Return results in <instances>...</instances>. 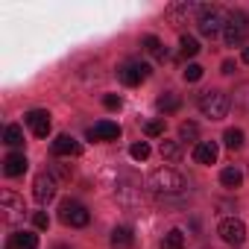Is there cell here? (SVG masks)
Segmentation results:
<instances>
[{
  "mask_svg": "<svg viewBox=\"0 0 249 249\" xmlns=\"http://www.w3.org/2000/svg\"><path fill=\"white\" fill-rule=\"evenodd\" d=\"M179 138H182V141H196V138H199V126H196L194 120H185L182 126H179ZM196 144H199V141H196Z\"/></svg>",
  "mask_w": 249,
  "mask_h": 249,
  "instance_id": "cell-24",
  "label": "cell"
},
{
  "mask_svg": "<svg viewBox=\"0 0 249 249\" xmlns=\"http://www.w3.org/2000/svg\"><path fill=\"white\" fill-rule=\"evenodd\" d=\"M220 182H223L226 188H240V182H243V173H240L237 167H226V170L220 173Z\"/></svg>",
  "mask_w": 249,
  "mask_h": 249,
  "instance_id": "cell-22",
  "label": "cell"
},
{
  "mask_svg": "<svg viewBox=\"0 0 249 249\" xmlns=\"http://www.w3.org/2000/svg\"><path fill=\"white\" fill-rule=\"evenodd\" d=\"M59 220H62L65 226H71V229H82V226L91 223V214H88V208H85L82 202L65 199V202L59 205Z\"/></svg>",
  "mask_w": 249,
  "mask_h": 249,
  "instance_id": "cell-5",
  "label": "cell"
},
{
  "mask_svg": "<svg viewBox=\"0 0 249 249\" xmlns=\"http://www.w3.org/2000/svg\"><path fill=\"white\" fill-rule=\"evenodd\" d=\"M3 144H9V147H21V144H24V129L15 126V123H9V126L3 129Z\"/></svg>",
  "mask_w": 249,
  "mask_h": 249,
  "instance_id": "cell-18",
  "label": "cell"
},
{
  "mask_svg": "<svg viewBox=\"0 0 249 249\" xmlns=\"http://www.w3.org/2000/svg\"><path fill=\"white\" fill-rule=\"evenodd\" d=\"M27 156L24 153H9L6 159H3V173L6 176H24V170H27Z\"/></svg>",
  "mask_w": 249,
  "mask_h": 249,
  "instance_id": "cell-16",
  "label": "cell"
},
{
  "mask_svg": "<svg viewBox=\"0 0 249 249\" xmlns=\"http://www.w3.org/2000/svg\"><path fill=\"white\" fill-rule=\"evenodd\" d=\"M129 153H132V159H135V161H147L153 150H150V144H147V141H141V144H135Z\"/></svg>",
  "mask_w": 249,
  "mask_h": 249,
  "instance_id": "cell-27",
  "label": "cell"
},
{
  "mask_svg": "<svg viewBox=\"0 0 249 249\" xmlns=\"http://www.w3.org/2000/svg\"><path fill=\"white\" fill-rule=\"evenodd\" d=\"M56 188H59V179H56L50 170H44V173H38L36 182H33V196H36L41 205H47V202L56 196Z\"/></svg>",
  "mask_w": 249,
  "mask_h": 249,
  "instance_id": "cell-8",
  "label": "cell"
},
{
  "mask_svg": "<svg viewBox=\"0 0 249 249\" xmlns=\"http://www.w3.org/2000/svg\"><path fill=\"white\" fill-rule=\"evenodd\" d=\"M161 159L164 161H179V156H182V147H179V141H161Z\"/></svg>",
  "mask_w": 249,
  "mask_h": 249,
  "instance_id": "cell-21",
  "label": "cell"
},
{
  "mask_svg": "<svg viewBox=\"0 0 249 249\" xmlns=\"http://www.w3.org/2000/svg\"><path fill=\"white\" fill-rule=\"evenodd\" d=\"M24 196H18L15 191H3L0 194V217H3V223L6 226H15L18 220H24Z\"/></svg>",
  "mask_w": 249,
  "mask_h": 249,
  "instance_id": "cell-4",
  "label": "cell"
},
{
  "mask_svg": "<svg viewBox=\"0 0 249 249\" xmlns=\"http://www.w3.org/2000/svg\"><path fill=\"white\" fill-rule=\"evenodd\" d=\"M85 135H88V141H117L120 138V126L111 123V120H100V123H94Z\"/></svg>",
  "mask_w": 249,
  "mask_h": 249,
  "instance_id": "cell-11",
  "label": "cell"
},
{
  "mask_svg": "<svg viewBox=\"0 0 249 249\" xmlns=\"http://www.w3.org/2000/svg\"><path fill=\"white\" fill-rule=\"evenodd\" d=\"M196 24H199V33H202V36L214 38V36L223 33V27H226V15H223L217 6H202L199 15H196Z\"/></svg>",
  "mask_w": 249,
  "mask_h": 249,
  "instance_id": "cell-6",
  "label": "cell"
},
{
  "mask_svg": "<svg viewBox=\"0 0 249 249\" xmlns=\"http://www.w3.org/2000/svg\"><path fill=\"white\" fill-rule=\"evenodd\" d=\"M194 161L196 164H214L217 161V144L214 141H199L194 147Z\"/></svg>",
  "mask_w": 249,
  "mask_h": 249,
  "instance_id": "cell-15",
  "label": "cell"
},
{
  "mask_svg": "<svg viewBox=\"0 0 249 249\" xmlns=\"http://www.w3.org/2000/svg\"><path fill=\"white\" fill-rule=\"evenodd\" d=\"M144 50H147L150 56H156V59H167V50H164V44H161L156 36H147V38H144Z\"/></svg>",
  "mask_w": 249,
  "mask_h": 249,
  "instance_id": "cell-19",
  "label": "cell"
},
{
  "mask_svg": "<svg viewBox=\"0 0 249 249\" xmlns=\"http://www.w3.org/2000/svg\"><path fill=\"white\" fill-rule=\"evenodd\" d=\"M108 246H111V249H132V246H135V234H132V229H129V226H117V229L111 231Z\"/></svg>",
  "mask_w": 249,
  "mask_h": 249,
  "instance_id": "cell-13",
  "label": "cell"
},
{
  "mask_svg": "<svg viewBox=\"0 0 249 249\" xmlns=\"http://www.w3.org/2000/svg\"><path fill=\"white\" fill-rule=\"evenodd\" d=\"M161 249H185V234H182L179 229L167 231V234H164V240H161Z\"/></svg>",
  "mask_w": 249,
  "mask_h": 249,
  "instance_id": "cell-23",
  "label": "cell"
},
{
  "mask_svg": "<svg viewBox=\"0 0 249 249\" xmlns=\"http://www.w3.org/2000/svg\"><path fill=\"white\" fill-rule=\"evenodd\" d=\"M196 106H199V111H202L205 117H211V120H223V117L229 114V97H226V91H217V88L202 91L199 100H196Z\"/></svg>",
  "mask_w": 249,
  "mask_h": 249,
  "instance_id": "cell-3",
  "label": "cell"
},
{
  "mask_svg": "<svg viewBox=\"0 0 249 249\" xmlns=\"http://www.w3.org/2000/svg\"><path fill=\"white\" fill-rule=\"evenodd\" d=\"M33 226H36V229H41V231H44V229H47V226H50V217H47V214H44V211H36V214H33Z\"/></svg>",
  "mask_w": 249,
  "mask_h": 249,
  "instance_id": "cell-29",
  "label": "cell"
},
{
  "mask_svg": "<svg viewBox=\"0 0 249 249\" xmlns=\"http://www.w3.org/2000/svg\"><path fill=\"white\" fill-rule=\"evenodd\" d=\"M243 62H246V65H249V44H246V47H243Z\"/></svg>",
  "mask_w": 249,
  "mask_h": 249,
  "instance_id": "cell-32",
  "label": "cell"
},
{
  "mask_svg": "<svg viewBox=\"0 0 249 249\" xmlns=\"http://www.w3.org/2000/svg\"><path fill=\"white\" fill-rule=\"evenodd\" d=\"M196 79H202V68L199 65H188L185 68V82H196Z\"/></svg>",
  "mask_w": 249,
  "mask_h": 249,
  "instance_id": "cell-28",
  "label": "cell"
},
{
  "mask_svg": "<svg viewBox=\"0 0 249 249\" xmlns=\"http://www.w3.org/2000/svg\"><path fill=\"white\" fill-rule=\"evenodd\" d=\"M246 38H249V18L240 9L229 12L226 15V27H223V41L229 47H243Z\"/></svg>",
  "mask_w": 249,
  "mask_h": 249,
  "instance_id": "cell-2",
  "label": "cell"
},
{
  "mask_svg": "<svg viewBox=\"0 0 249 249\" xmlns=\"http://www.w3.org/2000/svg\"><path fill=\"white\" fill-rule=\"evenodd\" d=\"M38 246V234L33 231H12L6 240V249H36Z\"/></svg>",
  "mask_w": 249,
  "mask_h": 249,
  "instance_id": "cell-14",
  "label": "cell"
},
{
  "mask_svg": "<svg viewBox=\"0 0 249 249\" xmlns=\"http://www.w3.org/2000/svg\"><path fill=\"white\" fill-rule=\"evenodd\" d=\"M144 132H147L150 138H161V135H164V120H150V123H144Z\"/></svg>",
  "mask_w": 249,
  "mask_h": 249,
  "instance_id": "cell-26",
  "label": "cell"
},
{
  "mask_svg": "<svg viewBox=\"0 0 249 249\" xmlns=\"http://www.w3.org/2000/svg\"><path fill=\"white\" fill-rule=\"evenodd\" d=\"M223 144H226L229 150H240V147H243V132H240V129H226Z\"/></svg>",
  "mask_w": 249,
  "mask_h": 249,
  "instance_id": "cell-25",
  "label": "cell"
},
{
  "mask_svg": "<svg viewBox=\"0 0 249 249\" xmlns=\"http://www.w3.org/2000/svg\"><path fill=\"white\" fill-rule=\"evenodd\" d=\"M179 50H182L185 59H194V56L199 53V41H196L194 36H182V38H179Z\"/></svg>",
  "mask_w": 249,
  "mask_h": 249,
  "instance_id": "cell-20",
  "label": "cell"
},
{
  "mask_svg": "<svg viewBox=\"0 0 249 249\" xmlns=\"http://www.w3.org/2000/svg\"><path fill=\"white\" fill-rule=\"evenodd\" d=\"M217 234L223 237V243H229V246H240V243L246 240V226H243L240 220L229 217V220H223V223H220Z\"/></svg>",
  "mask_w": 249,
  "mask_h": 249,
  "instance_id": "cell-9",
  "label": "cell"
},
{
  "mask_svg": "<svg viewBox=\"0 0 249 249\" xmlns=\"http://www.w3.org/2000/svg\"><path fill=\"white\" fill-rule=\"evenodd\" d=\"M27 126L33 129V135H36V138H47L53 123H50V114H47L44 108H33V111L27 114Z\"/></svg>",
  "mask_w": 249,
  "mask_h": 249,
  "instance_id": "cell-10",
  "label": "cell"
},
{
  "mask_svg": "<svg viewBox=\"0 0 249 249\" xmlns=\"http://www.w3.org/2000/svg\"><path fill=\"white\" fill-rule=\"evenodd\" d=\"M156 106H159L161 114H176V111L182 108V100H179L173 91H167V94H161V97L156 100Z\"/></svg>",
  "mask_w": 249,
  "mask_h": 249,
  "instance_id": "cell-17",
  "label": "cell"
},
{
  "mask_svg": "<svg viewBox=\"0 0 249 249\" xmlns=\"http://www.w3.org/2000/svg\"><path fill=\"white\" fill-rule=\"evenodd\" d=\"M82 153V144L76 141V138H71V135H59L56 141H53V156L56 159H73V156H79Z\"/></svg>",
  "mask_w": 249,
  "mask_h": 249,
  "instance_id": "cell-12",
  "label": "cell"
},
{
  "mask_svg": "<svg viewBox=\"0 0 249 249\" xmlns=\"http://www.w3.org/2000/svg\"><path fill=\"white\" fill-rule=\"evenodd\" d=\"M147 188H150L153 194L173 196V194H182V191L188 188V182H185V176H182L179 170H173V167H159V170H153V173H150Z\"/></svg>",
  "mask_w": 249,
  "mask_h": 249,
  "instance_id": "cell-1",
  "label": "cell"
},
{
  "mask_svg": "<svg viewBox=\"0 0 249 249\" xmlns=\"http://www.w3.org/2000/svg\"><path fill=\"white\" fill-rule=\"evenodd\" d=\"M117 76H120L123 85L135 88V85H141L144 79H150V65H147V62H126V65L117 68Z\"/></svg>",
  "mask_w": 249,
  "mask_h": 249,
  "instance_id": "cell-7",
  "label": "cell"
},
{
  "mask_svg": "<svg viewBox=\"0 0 249 249\" xmlns=\"http://www.w3.org/2000/svg\"><path fill=\"white\" fill-rule=\"evenodd\" d=\"M53 249H71V246H53Z\"/></svg>",
  "mask_w": 249,
  "mask_h": 249,
  "instance_id": "cell-33",
  "label": "cell"
},
{
  "mask_svg": "<svg viewBox=\"0 0 249 249\" xmlns=\"http://www.w3.org/2000/svg\"><path fill=\"white\" fill-rule=\"evenodd\" d=\"M103 106L114 111V108H120V106H123V100H120L117 94H106V97H103Z\"/></svg>",
  "mask_w": 249,
  "mask_h": 249,
  "instance_id": "cell-30",
  "label": "cell"
},
{
  "mask_svg": "<svg viewBox=\"0 0 249 249\" xmlns=\"http://www.w3.org/2000/svg\"><path fill=\"white\" fill-rule=\"evenodd\" d=\"M223 73H234V62H223Z\"/></svg>",
  "mask_w": 249,
  "mask_h": 249,
  "instance_id": "cell-31",
  "label": "cell"
}]
</instances>
